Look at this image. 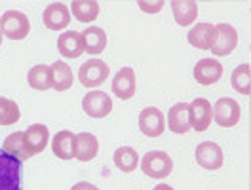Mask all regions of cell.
<instances>
[{
  "label": "cell",
  "instance_id": "cell-1",
  "mask_svg": "<svg viewBox=\"0 0 251 190\" xmlns=\"http://www.w3.org/2000/svg\"><path fill=\"white\" fill-rule=\"evenodd\" d=\"M141 169L145 175L152 177V179H164L173 171V160L168 152L164 150H151L147 152L141 160Z\"/></svg>",
  "mask_w": 251,
  "mask_h": 190
},
{
  "label": "cell",
  "instance_id": "cell-2",
  "mask_svg": "<svg viewBox=\"0 0 251 190\" xmlns=\"http://www.w3.org/2000/svg\"><path fill=\"white\" fill-rule=\"evenodd\" d=\"M0 31L4 36L12 38V40H23V38H27V34L31 31L29 17L23 12L8 10V12H4V16L0 17Z\"/></svg>",
  "mask_w": 251,
  "mask_h": 190
},
{
  "label": "cell",
  "instance_id": "cell-3",
  "mask_svg": "<svg viewBox=\"0 0 251 190\" xmlns=\"http://www.w3.org/2000/svg\"><path fill=\"white\" fill-rule=\"evenodd\" d=\"M0 190H21V160L0 150Z\"/></svg>",
  "mask_w": 251,
  "mask_h": 190
},
{
  "label": "cell",
  "instance_id": "cell-4",
  "mask_svg": "<svg viewBox=\"0 0 251 190\" xmlns=\"http://www.w3.org/2000/svg\"><path fill=\"white\" fill-rule=\"evenodd\" d=\"M110 74L109 65L103 59H90L80 67L78 71V80L84 88H97L101 84H105Z\"/></svg>",
  "mask_w": 251,
  "mask_h": 190
},
{
  "label": "cell",
  "instance_id": "cell-5",
  "mask_svg": "<svg viewBox=\"0 0 251 190\" xmlns=\"http://www.w3.org/2000/svg\"><path fill=\"white\" fill-rule=\"evenodd\" d=\"M242 109L238 105V101L230 97H221L213 105V118L221 127H232L240 122Z\"/></svg>",
  "mask_w": 251,
  "mask_h": 190
},
{
  "label": "cell",
  "instance_id": "cell-6",
  "mask_svg": "<svg viewBox=\"0 0 251 190\" xmlns=\"http://www.w3.org/2000/svg\"><path fill=\"white\" fill-rule=\"evenodd\" d=\"M238 46V32L232 25L228 23H219L215 25V42L211 46V53L223 57V55H230Z\"/></svg>",
  "mask_w": 251,
  "mask_h": 190
},
{
  "label": "cell",
  "instance_id": "cell-7",
  "mask_svg": "<svg viewBox=\"0 0 251 190\" xmlns=\"http://www.w3.org/2000/svg\"><path fill=\"white\" fill-rule=\"evenodd\" d=\"M188 116H190V126L196 131H205L213 120V105L204 97H198L188 105Z\"/></svg>",
  "mask_w": 251,
  "mask_h": 190
},
{
  "label": "cell",
  "instance_id": "cell-8",
  "mask_svg": "<svg viewBox=\"0 0 251 190\" xmlns=\"http://www.w3.org/2000/svg\"><path fill=\"white\" fill-rule=\"evenodd\" d=\"M82 109L92 118H105L112 111V99L105 92L95 90V92H90V94L84 95Z\"/></svg>",
  "mask_w": 251,
  "mask_h": 190
},
{
  "label": "cell",
  "instance_id": "cell-9",
  "mask_svg": "<svg viewBox=\"0 0 251 190\" xmlns=\"http://www.w3.org/2000/svg\"><path fill=\"white\" fill-rule=\"evenodd\" d=\"M139 129L147 137H160L166 129V118L160 109L156 107H147L139 114Z\"/></svg>",
  "mask_w": 251,
  "mask_h": 190
},
{
  "label": "cell",
  "instance_id": "cell-10",
  "mask_svg": "<svg viewBox=\"0 0 251 190\" xmlns=\"http://www.w3.org/2000/svg\"><path fill=\"white\" fill-rule=\"evenodd\" d=\"M196 162L204 169H219L223 166V148L217 142L204 141L196 146Z\"/></svg>",
  "mask_w": 251,
  "mask_h": 190
},
{
  "label": "cell",
  "instance_id": "cell-11",
  "mask_svg": "<svg viewBox=\"0 0 251 190\" xmlns=\"http://www.w3.org/2000/svg\"><path fill=\"white\" fill-rule=\"evenodd\" d=\"M194 78L202 86L217 84L223 78V65L213 57H204L194 67Z\"/></svg>",
  "mask_w": 251,
  "mask_h": 190
},
{
  "label": "cell",
  "instance_id": "cell-12",
  "mask_svg": "<svg viewBox=\"0 0 251 190\" xmlns=\"http://www.w3.org/2000/svg\"><path fill=\"white\" fill-rule=\"evenodd\" d=\"M42 21L50 31H63L71 23V10L63 2H53L44 10Z\"/></svg>",
  "mask_w": 251,
  "mask_h": 190
},
{
  "label": "cell",
  "instance_id": "cell-13",
  "mask_svg": "<svg viewBox=\"0 0 251 190\" xmlns=\"http://www.w3.org/2000/svg\"><path fill=\"white\" fill-rule=\"evenodd\" d=\"M137 84H135V71L131 67H124L116 72V76L112 78V94L120 97L122 101L131 99L135 95Z\"/></svg>",
  "mask_w": 251,
  "mask_h": 190
},
{
  "label": "cell",
  "instance_id": "cell-14",
  "mask_svg": "<svg viewBox=\"0 0 251 190\" xmlns=\"http://www.w3.org/2000/svg\"><path fill=\"white\" fill-rule=\"evenodd\" d=\"M23 141L31 156L40 154L50 141V129L44 124H32L23 131Z\"/></svg>",
  "mask_w": 251,
  "mask_h": 190
},
{
  "label": "cell",
  "instance_id": "cell-15",
  "mask_svg": "<svg viewBox=\"0 0 251 190\" xmlns=\"http://www.w3.org/2000/svg\"><path fill=\"white\" fill-rule=\"evenodd\" d=\"M190 46L198 49H211L215 42V25L213 23H196L187 34Z\"/></svg>",
  "mask_w": 251,
  "mask_h": 190
},
{
  "label": "cell",
  "instance_id": "cell-16",
  "mask_svg": "<svg viewBox=\"0 0 251 190\" xmlns=\"http://www.w3.org/2000/svg\"><path fill=\"white\" fill-rule=\"evenodd\" d=\"M57 49L63 57L67 59H76L84 51V42H82V34L76 31L63 32L57 38Z\"/></svg>",
  "mask_w": 251,
  "mask_h": 190
},
{
  "label": "cell",
  "instance_id": "cell-17",
  "mask_svg": "<svg viewBox=\"0 0 251 190\" xmlns=\"http://www.w3.org/2000/svg\"><path fill=\"white\" fill-rule=\"evenodd\" d=\"M75 144H76V133L63 129L59 133H55V137L51 141V150L57 158L73 160L75 158Z\"/></svg>",
  "mask_w": 251,
  "mask_h": 190
},
{
  "label": "cell",
  "instance_id": "cell-18",
  "mask_svg": "<svg viewBox=\"0 0 251 190\" xmlns=\"http://www.w3.org/2000/svg\"><path fill=\"white\" fill-rule=\"evenodd\" d=\"M99 152V141L94 133L82 131L76 135V144H75V158L80 162H90L94 160Z\"/></svg>",
  "mask_w": 251,
  "mask_h": 190
},
{
  "label": "cell",
  "instance_id": "cell-19",
  "mask_svg": "<svg viewBox=\"0 0 251 190\" xmlns=\"http://www.w3.org/2000/svg\"><path fill=\"white\" fill-rule=\"evenodd\" d=\"M170 6H172L175 23L181 27H188L198 17V4L194 0H173Z\"/></svg>",
  "mask_w": 251,
  "mask_h": 190
},
{
  "label": "cell",
  "instance_id": "cell-20",
  "mask_svg": "<svg viewBox=\"0 0 251 190\" xmlns=\"http://www.w3.org/2000/svg\"><path fill=\"white\" fill-rule=\"evenodd\" d=\"M168 127L173 133H187L190 129V116H188V103H175L168 112Z\"/></svg>",
  "mask_w": 251,
  "mask_h": 190
},
{
  "label": "cell",
  "instance_id": "cell-21",
  "mask_svg": "<svg viewBox=\"0 0 251 190\" xmlns=\"http://www.w3.org/2000/svg\"><path fill=\"white\" fill-rule=\"evenodd\" d=\"M82 34V42H84V49L90 55H97L107 48V32L101 27H88Z\"/></svg>",
  "mask_w": 251,
  "mask_h": 190
},
{
  "label": "cell",
  "instance_id": "cell-22",
  "mask_svg": "<svg viewBox=\"0 0 251 190\" xmlns=\"http://www.w3.org/2000/svg\"><path fill=\"white\" fill-rule=\"evenodd\" d=\"M51 71V88L57 90V92H67L73 82H75V74L71 71V67L63 61H55V63L50 67Z\"/></svg>",
  "mask_w": 251,
  "mask_h": 190
},
{
  "label": "cell",
  "instance_id": "cell-23",
  "mask_svg": "<svg viewBox=\"0 0 251 190\" xmlns=\"http://www.w3.org/2000/svg\"><path fill=\"white\" fill-rule=\"evenodd\" d=\"M139 160L141 158H139L137 150L131 148V146H120V148L114 150V164H116V167H118L120 171H124V173L135 171L137 166H139Z\"/></svg>",
  "mask_w": 251,
  "mask_h": 190
},
{
  "label": "cell",
  "instance_id": "cell-24",
  "mask_svg": "<svg viewBox=\"0 0 251 190\" xmlns=\"http://www.w3.org/2000/svg\"><path fill=\"white\" fill-rule=\"evenodd\" d=\"M71 14L82 23H92L99 16V4L95 0H75L71 4Z\"/></svg>",
  "mask_w": 251,
  "mask_h": 190
},
{
  "label": "cell",
  "instance_id": "cell-25",
  "mask_svg": "<svg viewBox=\"0 0 251 190\" xmlns=\"http://www.w3.org/2000/svg\"><path fill=\"white\" fill-rule=\"evenodd\" d=\"M27 80H29V86L32 90L46 92L51 88V71L48 65H34L27 74Z\"/></svg>",
  "mask_w": 251,
  "mask_h": 190
},
{
  "label": "cell",
  "instance_id": "cell-26",
  "mask_svg": "<svg viewBox=\"0 0 251 190\" xmlns=\"http://www.w3.org/2000/svg\"><path fill=\"white\" fill-rule=\"evenodd\" d=\"M2 150L8 152V154H12V156H16V158L21 160V162L31 158V154H29V150H27V146H25V141H23V131H16V133L8 135V137L4 139Z\"/></svg>",
  "mask_w": 251,
  "mask_h": 190
},
{
  "label": "cell",
  "instance_id": "cell-27",
  "mask_svg": "<svg viewBox=\"0 0 251 190\" xmlns=\"http://www.w3.org/2000/svg\"><path fill=\"white\" fill-rule=\"evenodd\" d=\"M251 67L248 63L236 67L234 72H232V88H234L238 94L242 95H250L251 94Z\"/></svg>",
  "mask_w": 251,
  "mask_h": 190
},
{
  "label": "cell",
  "instance_id": "cell-28",
  "mask_svg": "<svg viewBox=\"0 0 251 190\" xmlns=\"http://www.w3.org/2000/svg\"><path fill=\"white\" fill-rule=\"evenodd\" d=\"M19 107L16 101L0 97V126H12L19 120Z\"/></svg>",
  "mask_w": 251,
  "mask_h": 190
},
{
  "label": "cell",
  "instance_id": "cell-29",
  "mask_svg": "<svg viewBox=\"0 0 251 190\" xmlns=\"http://www.w3.org/2000/svg\"><path fill=\"white\" fill-rule=\"evenodd\" d=\"M139 8L145 10V12H149V14H156V12H160L164 8V2L162 0L160 2H145V0H139Z\"/></svg>",
  "mask_w": 251,
  "mask_h": 190
},
{
  "label": "cell",
  "instance_id": "cell-30",
  "mask_svg": "<svg viewBox=\"0 0 251 190\" xmlns=\"http://www.w3.org/2000/svg\"><path fill=\"white\" fill-rule=\"evenodd\" d=\"M71 190H99L95 185H92V183H86V181H82V183H76L75 187Z\"/></svg>",
  "mask_w": 251,
  "mask_h": 190
},
{
  "label": "cell",
  "instance_id": "cell-31",
  "mask_svg": "<svg viewBox=\"0 0 251 190\" xmlns=\"http://www.w3.org/2000/svg\"><path fill=\"white\" fill-rule=\"evenodd\" d=\"M152 190H173V189L170 187V185H164V183H162V185H158V187H154Z\"/></svg>",
  "mask_w": 251,
  "mask_h": 190
},
{
  "label": "cell",
  "instance_id": "cell-32",
  "mask_svg": "<svg viewBox=\"0 0 251 190\" xmlns=\"http://www.w3.org/2000/svg\"><path fill=\"white\" fill-rule=\"evenodd\" d=\"M2 36H4V34H2V31H0V46H2Z\"/></svg>",
  "mask_w": 251,
  "mask_h": 190
}]
</instances>
